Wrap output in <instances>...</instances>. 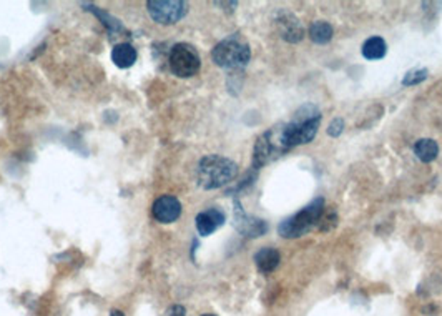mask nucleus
Returning a JSON list of instances; mask_svg holds the SVG:
<instances>
[{"mask_svg": "<svg viewBox=\"0 0 442 316\" xmlns=\"http://www.w3.org/2000/svg\"><path fill=\"white\" fill-rule=\"evenodd\" d=\"M321 123V112L315 105H303L294 118L290 123L281 125L283 143L287 150L296 147V145L310 143L317 134V128Z\"/></svg>", "mask_w": 442, "mask_h": 316, "instance_id": "nucleus-1", "label": "nucleus"}, {"mask_svg": "<svg viewBox=\"0 0 442 316\" xmlns=\"http://www.w3.org/2000/svg\"><path fill=\"white\" fill-rule=\"evenodd\" d=\"M238 175V165L230 158L220 155H208L201 158L196 168V180L205 190H216L235 180Z\"/></svg>", "mask_w": 442, "mask_h": 316, "instance_id": "nucleus-2", "label": "nucleus"}, {"mask_svg": "<svg viewBox=\"0 0 442 316\" xmlns=\"http://www.w3.org/2000/svg\"><path fill=\"white\" fill-rule=\"evenodd\" d=\"M212 57L218 67L226 68V70H238V68L248 65L251 58V49L242 35L235 33L214 47Z\"/></svg>", "mask_w": 442, "mask_h": 316, "instance_id": "nucleus-3", "label": "nucleus"}, {"mask_svg": "<svg viewBox=\"0 0 442 316\" xmlns=\"http://www.w3.org/2000/svg\"><path fill=\"white\" fill-rule=\"evenodd\" d=\"M324 213V200L316 198L315 202L304 207L301 212L290 216L285 221H281L278 226V233L285 238H298L308 233L313 226L319 223L321 216Z\"/></svg>", "mask_w": 442, "mask_h": 316, "instance_id": "nucleus-4", "label": "nucleus"}, {"mask_svg": "<svg viewBox=\"0 0 442 316\" xmlns=\"http://www.w3.org/2000/svg\"><path fill=\"white\" fill-rule=\"evenodd\" d=\"M168 65L173 75L180 77V79H190V77L198 74L201 61L195 47L180 42V44L171 47Z\"/></svg>", "mask_w": 442, "mask_h": 316, "instance_id": "nucleus-5", "label": "nucleus"}, {"mask_svg": "<svg viewBox=\"0 0 442 316\" xmlns=\"http://www.w3.org/2000/svg\"><path fill=\"white\" fill-rule=\"evenodd\" d=\"M287 152V148L283 143V135H281V125L274 127L269 132H266L258 139V142L255 145V165L263 166L269 161H273L274 158H278L283 153Z\"/></svg>", "mask_w": 442, "mask_h": 316, "instance_id": "nucleus-6", "label": "nucleus"}, {"mask_svg": "<svg viewBox=\"0 0 442 316\" xmlns=\"http://www.w3.org/2000/svg\"><path fill=\"white\" fill-rule=\"evenodd\" d=\"M148 14L157 24H177L188 14V3L183 0H150L147 3Z\"/></svg>", "mask_w": 442, "mask_h": 316, "instance_id": "nucleus-7", "label": "nucleus"}, {"mask_svg": "<svg viewBox=\"0 0 442 316\" xmlns=\"http://www.w3.org/2000/svg\"><path fill=\"white\" fill-rule=\"evenodd\" d=\"M182 215V203L171 195H163L153 203V216L160 223H173Z\"/></svg>", "mask_w": 442, "mask_h": 316, "instance_id": "nucleus-8", "label": "nucleus"}, {"mask_svg": "<svg viewBox=\"0 0 442 316\" xmlns=\"http://www.w3.org/2000/svg\"><path fill=\"white\" fill-rule=\"evenodd\" d=\"M235 207H236L235 208V226L238 228L239 233L246 235V237H261V235L266 233L268 225H266L263 220L248 216L246 213L243 212V208L239 207L238 202H235Z\"/></svg>", "mask_w": 442, "mask_h": 316, "instance_id": "nucleus-9", "label": "nucleus"}, {"mask_svg": "<svg viewBox=\"0 0 442 316\" xmlns=\"http://www.w3.org/2000/svg\"><path fill=\"white\" fill-rule=\"evenodd\" d=\"M225 213L220 208H208V210L198 213V216H196V230H198L201 237H208V235L216 232L225 223Z\"/></svg>", "mask_w": 442, "mask_h": 316, "instance_id": "nucleus-10", "label": "nucleus"}, {"mask_svg": "<svg viewBox=\"0 0 442 316\" xmlns=\"http://www.w3.org/2000/svg\"><path fill=\"white\" fill-rule=\"evenodd\" d=\"M278 27H280L281 37L285 38L286 42L296 44V42L303 40L304 29H303V25L299 24V20L296 19L294 15L281 14L280 19H278Z\"/></svg>", "mask_w": 442, "mask_h": 316, "instance_id": "nucleus-11", "label": "nucleus"}, {"mask_svg": "<svg viewBox=\"0 0 442 316\" xmlns=\"http://www.w3.org/2000/svg\"><path fill=\"white\" fill-rule=\"evenodd\" d=\"M111 61L118 68H130L136 62V50L132 44H118L111 50Z\"/></svg>", "mask_w": 442, "mask_h": 316, "instance_id": "nucleus-12", "label": "nucleus"}, {"mask_svg": "<svg viewBox=\"0 0 442 316\" xmlns=\"http://www.w3.org/2000/svg\"><path fill=\"white\" fill-rule=\"evenodd\" d=\"M255 263L261 273H271L280 264V251L274 248H261L255 255Z\"/></svg>", "mask_w": 442, "mask_h": 316, "instance_id": "nucleus-13", "label": "nucleus"}, {"mask_svg": "<svg viewBox=\"0 0 442 316\" xmlns=\"http://www.w3.org/2000/svg\"><path fill=\"white\" fill-rule=\"evenodd\" d=\"M414 153L420 161L429 164V161L436 160L437 153H439V147H437V143L434 142V140L420 139L414 145Z\"/></svg>", "mask_w": 442, "mask_h": 316, "instance_id": "nucleus-14", "label": "nucleus"}, {"mask_svg": "<svg viewBox=\"0 0 442 316\" xmlns=\"http://www.w3.org/2000/svg\"><path fill=\"white\" fill-rule=\"evenodd\" d=\"M386 42L381 37H371L364 42L363 45V55L368 61H377V58H383L386 55Z\"/></svg>", "mask_w": 442, "mask_h": 316, "instance_id": "nucleus-15", "label": "nucleus"}, {"mask_svg": "<svg viewBox=\"0 0 442 316\" xmlns=\"http://www.w3.org/2000/svg\"><path fill=\"white\" fill-rule=\"evenodd\" d=\"M310 38L316 44H328L333 38V27L324 20H317L310 27Z\"/></svg>", "mask_w": 442, "mask_h": 316, "instance_id": "nucleus-16", "label": "nucleus"}, {"mask_svg": "<svg viewBox=\"0 0 442 316\" xmlns=\"http://www.w3.org/2000/svg\"><path fill=\"white\" fill-rule=\"evenodd\" d=\"M427 79V70L426 68H420V70H411L407 72L404 79H402V84L404 85H416L424 82Z\"/></svg>", "mask_w": 442, "mask_h": 316, "instance_id": "nucleus-17", "label": "nucleus"}, {"mask_svg": "<svg viewBox=\"0 0 442 316\" xmlns=\"http://www.w3.org/2000/svg\"><path fill=\"white\" fill-rule=\"evenodd\" d=\"M342 128H345V122H342V118L338 117V118H334L331 123H329L328 134L331 135V136H339V135H341Z\"/></svg>", "mask_w": 442, "mask_h": 316, "instance_id": "nucleus-18", "label": "nucleus"}, {"mask_svg": "<svg viewBox=\"0 0 442 316\" xmlns=\"http://www.w3.org/2000/svg\"><path fill=\"white\" fill-rule=\"evenodd\" d=\"M184 313H187V311H184L183 306H175V308L171 310L170 316H184Z\"/></svg>", "mask_w": 442, "mask_h": 316, "instance_id": "nucleus-19", "label": "nucleus"}, {"mask_svg": "<svg viewBox=\"0 0 442 316\" xmlns=\"http://www.w3.org/2000/svg\"><path fill=\"white\" fill-rule=\"evenodd\" d=\"M110 316H125V315H123V313H122V311H118V310H113V311H111V315H110Z\"/></svg>", "mask_w": 442, "mask_h": 316, "instance_id": "nucleus-20", "label": "nucleus"}, {"mask_svg": "<svg viewBox=\"0 0 442 316\" xmlns=\"http://www.w3.org/2000/svg\"><path fill=\"white\" fill-rule=\"evenodd\" d=\"M203 316H214V315H203Z\"/></svg>", "mask_w": 442, "mask_h": 316, "instance_id": "nucleus-21", "label": "nucleus"}]
</instances>
